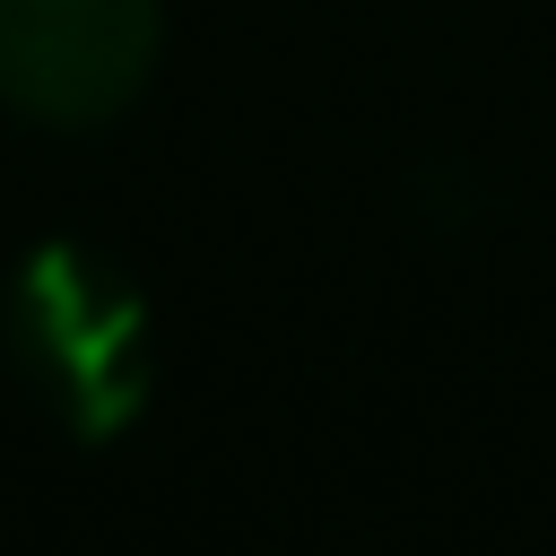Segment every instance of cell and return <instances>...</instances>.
Segmentation results:
<instances>
[{"mask_svg": "<svg viewBox=\"0 0 556 556\" xmlns=\"http://www.w3.org/2000/svg\"><path fill=\"white\" fill-rule=\"evenodd\" d=\"M0 339H9L17 374L35 382V400L78 443H113L156 391L148 295L96 243H35L9 278Z\"/></svg>", "mask_w": 556, "mask_h": 556, "instance_id": "1", "label": "cell"}, {"mask_svg": "<svg viewBox=\"0 0 556 556\" xmlns=\"http://www.w3.org/2000/svg\"><path fill=\"white\" fill-rule=\"evenodd\" d=\"M165 43V0H0V104L52 130L113 122Z\"/></svg>", "mask_w": 556, "mask_h": 556, "instance_id": "2", "label": "cell"}]
</instances>
